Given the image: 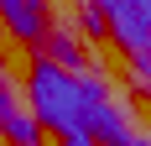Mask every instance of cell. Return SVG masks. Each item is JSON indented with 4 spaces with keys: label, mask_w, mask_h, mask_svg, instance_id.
Returning a JSON list of instances; mask_svg holds the SVG:
<instances>
[{
    "label": "cell",
    "mask_w": 151,
    "mask_h": 146,
    "mask_svg": "<svg viewBox=\"0 0 151 146\" xmlns=\"http://www.w3.org/2000/svg\"><path fill=\"white\" fill-rule=\"evenodd\" d=\"M26 99H31V120L42 131H58V136H78L83 131V89L68 68L47 58H31V73H26Z\"/></svg>",
    "instance_id": "obj_1"
},
{
    "label": "cell",
    "mask_w": 151,
    "mask_h": 146,
    "mask_svg": "<svg viewBox=\"0 0 151 146\" xmlns=\"http://www.w3.org/2000/svg\"><path fill=\"white\" fill-rule=\"evenodd\" d=\"M94 11H99V21H104V31L130 52V58H141V52L151 47V26H146V16H141L136 0H94Z\"/></svg>",
    "instance_id": "obj_2"
},
{
    "label": "cell",
    "mask_w": 151,
    "mask_h": 146,
    "mask_svg": "<svg viewBox=\"0 0 151 146\" xmlns=\"http://www.w3.org/2000/svg\"><path fill=\"white\" fill-rule=\"evenodd\" d=\"M83 131H89L94 146H136V120L115 99H94L83 110Z\"/></svg>",
    "instance_id": "obj_3"
},
{
    "label": "cell",
    "mask_w": 151,
    "mask_h": 146,
    "mask_svg": "<svg viewBox=\"0 0 151 146\" xmlns=\"http://www.w3.org/2000/svg\"><path fill=\"white\" fill-rule=\"evenodd\" d=\"M0 21L16 42H37L47 37V0H0Z\"/></svg>",
    "instance_id": "obj_4"
},
{
    "label": "cell",
    "mask_w": 151,
    "mask_h": 146,
    "mask_svg": "<svg viewBox=\"0 0 151 146\" xmlns=\"http://www.w3.org/2000/svg\"><path fill=\"white\" fill-rule=\"evenodd\" d=\"M0 136L11 146H42V125H37L11 94H0Z\"/></svg>",
    "instance_id": "obj_5"
},
{
    "label": "cell",
    "mask_w": 151,
    "mask_h": 146,
    "mask_svg": "<svg viewBox=\"0 0 151 146\" xmlns=\"http://www.w3.org/2000/svg\"><path fill=\"white\" fill-rule=\"evenodd\" d=\"M47 58L58 63V68H68L73 78L83 73V47H78V37H73V31H52V52H47Z\"/></svg>",
    "instance_id": "obj_6"
},
{
    "label": "cell",
    "mask_w": 151,
    "mask_h": 146,
    "mask_svg": "<svg viewBox=\"0 0 151 146\" xmlns=\"http://www.w3.org/2000/svg\"><path fill=\"white\" fill-rule=\"evenodd\" d=\"M83 31H89V37H99V31H104V21H99V11H94V5H83Z\"/></svg>",
    "instance_id": "obj_7"
},
{
    "label": "cell",
    "mask_w": 151,
    "mask_h": 146,
    "mask_svg": "<svg viewBox=\"0 0 151 146\" xmlns=\"http://www.w3.org/2000/svg\"><path fill=\"white\" fill-rule=\"evenodd\" d=\"M63 146H94V141H89V131H78V136H63Z\"/></svg>",
    "instance_id": "obj_8"
},
{
    "label": "cell",
    "mask_w": 151,
    "mask_h": 146,
    "mask_svg": "<svg viewBox=\"0 0 151 146\" xmlns=\"http://www.w3.org/2000/svg\"><path fill=\"white\" fill-rule=\"evenodd\" d=\"M136 146H151V141H141V136H136Z\"/></svg>",
    "instance_id": "obj_9"
},
{
    "label": "cell",
    "mask_w": 151,
    "mask_h": 146,
    "mask_svg": "<svg viewBox=\"0 0 151 146\" xmlns=\"http://www.w3.org/2000/svg\"><path fill=\"white\" fill-rule=\"evenodd\" d=\"M136 5H151V0H136Z\"/></svg>",
    "instance_id": "obj_10"
}]
</instances>
